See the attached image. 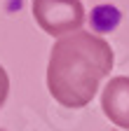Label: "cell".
<instances>
[{"instance_id": "6da1fadb", "label": "cell", "mask_w": 129, "mask_h": 131, "mask_svg": "<svg viewBox=\"0 0 129 131\" xmlns=\"http://www.w3.org/2000/svg\"><path fill=\"white\" fill-rule=\"evenodd\" d=\"M113 61V47L89 30L59 38L49 52L47 89L63 108H85L110 75Z\"/></svg>"}, {"instance_id": "7a4b0ae2", "label": "cell", "mask_w": 129, "mask_h": 131, "mask_svg": "<svg viewBox=\"0 0 129 131\" xmlns=\"http://www.w3.org/2000/svg\"><path fill=\"white\" fill-rule=\"evenodd\" d=\"M33 16L47 35L66 38L85 24V7L80 0H33Z\"/></svg>"}, {"instance_id": "3957f363", "label": "cell", "mask_w": 129, "mask_h": 131, "mask_svg": "<svg viewBox=\"0 0 129 131\" xmlns=\"http://www.w3.org/2000/svg\"><path fill=\"white\" fill-rule=\"evenodd\" d=\"M101 108L106 117L120 129H129V77L117 75L101 91Z\"/></svg>"}, {"instance_id": "277c9868", "label": "cell", "mask_w": 129, "mask_h": 131, "mask_svg": "<svg viewBox=\"0 0 129 131\" xmlns=\"http://www.w3.org/2000/svg\"><path fill=\"white\" fill-rule=\"evenodd\" d=\"M7 94H9V77H7L5 68L0 66V108L5 105V101H7Z\"/></svg>"}]
</instances>
